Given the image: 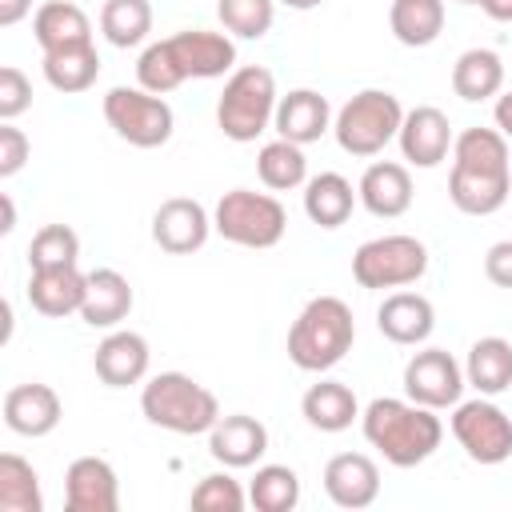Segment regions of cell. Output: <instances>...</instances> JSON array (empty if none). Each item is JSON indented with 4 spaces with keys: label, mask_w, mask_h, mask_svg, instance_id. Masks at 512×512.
I'll return each mask as SVG.
<instances>
[{
    "label": "cell",
    "mask_w": 512,
    "mask_h": 512,
    "mask_svg": "<svg viewBox=\"0 0 512 512\" xmlns=\"http://www.w3.org/2000/svg\"><path fill=\"white\" fill-rule=\"evenodd\" d=\"M208 452L224 468H252L268 452V428L248 412L220 416L208 432Z\"/></svg>",
    "instance_id": "ffe728a7"
},
{
    "label": "cell",
    "mask_w": 512,
    "mask_h": 512,
    "mask_svg": "<svg viewBox=\"0 0 512 512\" xmlns=\"http://www.w3.org/2000/svg\"><path fill=\"white\" fill-rule=\"evenodd\" d=\"M356 196L372 216L396 220L412 208V172L396 160H376V164L364 168V176L356 184Z\"/></svg>",
    "instance_id": "603a6c76"
},
{
    "label": "cell",
    "mask_w": 512,
    "mask_h": 512,
    "mask_svg": "<svg viewBox=\"0 0 512 512\" xmlns=\"http://www.w3.org/2000/svg\"><path fill=\"white\" fill-rule=\"evenodd\" d=\"M300 416L316 432H344L360 420V400L344 380H320L300 396Z\"/></svg>",
    "instance_id": "484cf974"
},
{
    "label": "cell",
    "mask_w": 512,
    "mask_h": 512,
    "mask_svg": "<svg viewBox=\"0 0 512 512\" xmlns=\"http://www.w3.org/2000/svg\"><path fill=\"white\" fill-rule=\"evenodd\" d=\"M84 288H88V272H80L76 264L64 268H36L28 276V304L48 316V320H64L72 312H80L84 304Z\"/></svg>",
    "instance_id": "cb8c5ba5"
},
{
    "label": "cell",
    "mask_w": 512,
    "mask_h": 512,
    "mask_svg": "<svg viewBox=\"0 0 512 512\" xmlns=\"http://www.w3.org/2000/svg\"><path fill=\"white\" fill-rule=\"evenodd\" d=\"M28 152H32L28 136H24L12 120H4V124H0V176H4V180L16 176V172L28 164Z\"/></svg>",
    "instance_id": "ab89813d"
},
{
    "label": "cell",
    "mask_w": 512,
    "mask_h": 512,
    "mask_svg": "<svg viewBox=\"0 0 512 512\" xmlns=\"http://www.w3.org/2000/svg\"><path fill=\"white\" fill-rule=\"evenodd\" d=\"M352 340V308L340 296H312L288 328V360L300 372H328L352 352Z\"/></svg>",
    "instance_id": "277c9868"
},
{
    "label": "cell",
    "mask_w": 512,
    "mask_h": 512,
    "mask_svg": "<svg viewBox=\"0 0 512 512\" xmlns=\"http://www.w3.org/2000/svg\"><path fill=\"white\" fill-rule=\"evenodd\" d=\"M480 8H484L492 20H500V24H512V0H480Z\"/></svg>",
    "instance_id": "ee69618b"
},
{
    "label": "cell",
    "mask_w": 512,
    "mask_h": 512,
    "mask_svg": "<svg viewBox=\"0 0 512 512\" xmlns=\"http://www.w3.org/2000/svg\"><path fill=\"white\" fill-rule=\"evenodd\" d=\"M212 228L240 248H276L288 232V212L272 192L232 188L212 208Z\"/></svg>",
    "instance_id": "ba28073f"
},
{
    "label": "cell",
    "mask_w": 512,
    "mask_h": 512,
    "mask_svg": "<svg viewBox=\"0 0 512 512\" xmlns=\"http://www.w3.org/2000/svg\"><path fill=\"white\" fill-rule=\"evenodd\" d=\"M28 12H32V0H0V28L20 24Z\"/></svg>",
    "instance_id": "b9f144b4"
},
{
    "label": "cell",
    "mask_w": 512,
    "mask_h": 512,
    "mask_svg": "<svg viewBox=\"0 0 512 512\" xmlns=\"http://www.w3.org/2000/svg\"><path fill=\"white\" fill-rule=\"evenodd\" d=\"M388 28L404 48H428L444 32V0H392Z\"/></svg>",
    "instance_id": "f546056e"
},
{
    "label": "cell",
    "mask_w": 512,
    "mask_h": 512,
    "mask_svg": "<svg viewBox=\"0 0 512 512\" xmlns=\"http://www.w3.org/2000/svg\"><path fill=\"white\" fill-rule=\"evenodd\" d=\"M276 76L264 64H240L216 100V124L232 144H252L276 120Z\"/></svg>",
    "instance_id": "8992f818"
},
{
    "label": "cell",
    "mask_w": 512,
    "mask_h": 512,
    "mask_svg": "<svg viewBox=\"0 0 512 512\" xmlns=\"http://www.w3.org/2000/svg\"><path fill=\"white\" fill-rule=\"evenodd\" d=\"M504 88V60L492 48H468L452 64V92L468 104H480Z\"/></svg>",
    "instance_id": "f1b7e54d"
},
{
    "label": "cell",
    "mask_w": 512,
    "mask_h": 512,
    "mask_svg": "<svg viewBox=\"0 0 512 512\" xmlns=\"http://www.w3.org/2000/svg\"><path fill=\"white\" fill-rule=\"evenodd\" d=\"M236 72V44L228 32L184 28L164 40H152L136 60V84L168 96L184 80H216Z\"/></svg>",
    "instance_id": "6da1fadb"
},
{
    "label": "cell",
    "mask_w": 512,
    "mask_h": 512,
    "mask_svg": "<svg viewBox=\"0 0 512 512\" xmlns=\"http://www.w3.org/2000/svg\"><path fill=\"white\" fill-rule=\"evenodd\" d=\"M148 364H152V352H148V340L132 328H112L96 352H92V368L96 376L108 384V388H132L148 376Z\"/></svg>",
    "instance_id": "2e32d148"
},
{
    "label": "cell",
    "mask_w": 512,
    "mask_h": 512,
    "mask_svg": "<svg viewBox=\"0 0 512 512\" xmlns=\"http://www.w3.org/2000/svg\"><path fill=\"white\" fill-rule=\"evenodd\" d=\"M484 276L496 288H512V240H496L484 252Z\"/></svg>",
    "instance_id": "60d3db41"
},
{
    "label": "cell",
    "mask_w": 512,
    "mask_h": 512,
    "mask_svg": "<svg viewBox=\"0 0 512 512\" xmlns=\"http://www.w3.org/2000/svg\"><path fill=\"white\" fill-rule=\"evenodd\" d=\"M140 412L148 424L176 436H208L220 420V400L188 372H156L140 388Z\"/></svg>",
    "instance_id": "5b68a950"
},
{
    "label": "cell",
    "mask_w": 512,
    "mask_h": 512,
    "mask_svg": "<svg viewBox=\"0 0 512 512\" xmlns=\"http://www.w3.org/2000/svg\"><path fill=\"white\" fill-rule=\"evenodd\" d=\"M276 4H284V8H296V12H308V8H320L324 0H276Z\"/></svg>",
    "instance_id": "bcb514c9"
},
{
    "label": "cell",
    "mask_w": 512,
    "mask_h": 512,
    "mask_svg": "<svg viewBox=\"0 0 512 512\" xmlns=\"http://www.w3.org/2000/svg\"><path fill=\"white\" fill-rule=\"evenodd\" d=\"M256 176H260V184L272 188V192H292V188L308 184V156H304L300 144L276 136V140H268V144L256 152Z\"/></svg>",
    "instance_id": "1f68e13d"
},
{
    "label": "cell",
    "mask_w": 512,
    "mask_h": 512,
    "mask_svg": "<svg viewBox=\"0 0 512 512\" xmlns=\"http://www.w3.org/2000/svg\"><path fill=\"white\" fill-rule=\"evenodd\" d=\"M136 296H132V284L124 272L116 268H92L88 272V288H84V304H80V320L88 328H120L132 312Z\"/></svg>",
    "instance_id": "7402d4cb"
},
{
    "label": "cell",
    "mask_w": 512,
    "mask_h": 512,
    "mask_svg": "<svg viewBox=\"0 0 512 512\" xmlns=\"http://www.w3.org/2000/svg\"><path fill=\"white\" fill-rule=\"evenodd\" d=\"M448 424H452V436L468 460L492 468V464H504L512 456V420L500 404H492V396L460 400L452 408Z\"/></svg>",
    "instance_id": "8fae6325"
},
{
    "label": "cell",
    "mask_w": 512,
    "mask_h": 512,
    "mask_svg": "<svg viewBox=\"0 0 512 512\" xmlns=\"http://www.w3.org/2000/svg\"><path fill=\"white\" fill-rule=\"evenodd\" d=\"M404 124V108L388 88H364L356 96H348V104L336 112L332 120V136L348 156H380Z\"/></svg>",
    "instance_id": "52a82bcc"
},
{
    "label": "cell",
    "mask_w": 512,
    "mask_h": 512,
    "mask_svg": "<svg viewBox=\"0 0 512 512\" xmlns=\"http://www.w3.org/2000/svg\"><path fill=\"white\" fill-rule=\"evenodd\" d=\"M60 416H64V404L52 384L32 380V384H16L4 392V424L16 436H32V440L48 436V432H56Z\"/></svg>",
    "instance_id": "d6986e66"
},
{
    "label": "cell",
    "mask_w": 512,
    "mask_h": 512,
    "mask_svg": "<svg viewBox=\"0 0 512 512\" xmlns=\"http://www.w3.org/2000/svg\"><path fill=\"white\" fill-rule=\"evenodd\" d=\"M100 76V56H96V44H76V48H60V52H44V80L64 92V96H76V92H88Z\"/></svg>",
    "instance_id": "4dcf8cb0"
},
{
    "label": "cell",
    "mask_w": 512,
    "mask_h": 512,
    "mask_svg": "<svg viewBox=\"0 0 512 512\" xmlns=\"http://www.w3.org/2000/svg\"><path fill=\"white\" fill-rule=\"evenodd\" d=\"M28 104H32V80L16 64H4L0 68V120H16L20 112H28Z\"/></svg>",
    "instance_id": "f35d334b"
},
{
    "label": "cell",
    "mask_w": 512,
    "mask_h": 512,
    "mask_svg": "<svg viewBox=\"0 0 512 512\" xmlns=\"http://www.w3.org/2000/svg\"><path fill=\"white\" fill-rule=\"evenodd\" d=\"M324 492L336 508H368L380 496V468L368 452H336L324 464Z\"/></svg>",
    "instance_id": "e0dca14e"
},
{
    "label": "cell",
    "mask_w": 512,
    "mask_h": 512,
    "mask_svg": "<svg viewBox=\"0 0 512 512\" xmlns=\"http://www.w3.org/2000/svg\"><path fill=\"white\" fill-rule=\"evenodd\" d=\"M32 36H36L40 52H60V48L92 44V20L72 0H48L32 16Z\"/></svg>",
    "instance_id": "d4e9b609"
},
{
    "label": "cell",
    "mask_w": 512,
    "mask_h": 512,
    "mask_svg": "<svg viewBox=\"0 0 512 512\" xmlns=\"http://www.w3.org/2000/svg\"><path fill=\"white\" fill-rule=\"evenodd\" d=\"M400 152L408 164L416 168H436L448 160L452 152V124L448 116L436 108V104H416L412 112H404V124H400Z\"/></svg>",
    "instance_id": "9a60e30c"
},
{
    "label": "cell",
    "mask_w": 512,
    "mask_h": 512,
    "mask_svg": "<svg viewBox=\"0 0 512 512\" xmlns=\"http://www.w3.org/2000/svg\"><path fill=\"white\" fill-rule=\"evenodd\" d=\"M104 120L132 148H160V144L172 140V128H176L172 104L164 96L140 88V84L136 88H128V84L108 88V96H104Z\"/></svg>",
    "instance_id": "9c48e42d"
},
{
    "label": "cell",
    "mask_w": 512,
    "mask_h": 512,
    "mask_svg": "<svg viewBox=\"0 0 512 512\" xmlns=\"http://www.w3.org/2000/svg\"><path fill=\"white\" fill-rule=\"evenodd\" d=\"M0 208H4V224H0V232H12V228H16V208H12V196H0Z\"/></svg>",
    "instance_id": "f6af8a7d"
},
{
    "label": "cell",
    "mask_w": 512,
    "mask_h": 512,
    "mask_svg": "<svg viewBox=\"0 0 512 512\" xmlns=\"http://www.w3.org/2000/svg\"><path fill=\"white\" fill-rule=\"evenodd\" d=\"M508 188H512L508 136H500L496 128H464L452 140L448 200L464 216H492L504 208Z\"/></svg>",
    "instance_id": "7a4b0ae2"
},
{
    "label": "cell",
    "mask_w": 512,
    "mask_h": 512,
    "mask_svg": "<svg viewBox=\"0 0 512 512\" xmlns=\"http://www.w3.org/2000/svg\"><path fill=\"white\" fill-rule=\"evenodd\" d=\"M464 364L444 348H420L404 364V396L424 408H456L464 396Z\"/></svg>",
    "instance_id": "7c38bea8"
},
{
    "label": "cell",
    "mask_w": 512,
    "mask_h": 512,
    "mask_svg": "<svg viewBox=\"0 0 512 512\" xmlns=\"http://www.w3.org/2000/svg\"><path fill=\"white\" fill-rule=\"evenodd\" d=\"M100 32L112 48H136L152 32V4L148 0H104Z\"/></svg>",
    "instance_id": "d6a6232c"
},
{
    "label": "cell",
    "mask_w": 512,
    "mask_h": 512,
    "mask_svg": "<svg viewBox=\"0 0 512 512\" xmlns=\"http://www.w3.org/2000/svg\"><path fill=\"white\" fill-rule=\"evenodd\" d=\"M248 504L256 512H292L300 504V476L288 464H260L248 484Z\"/></svg>",
    "instance_id": "e575fe53"
},
{
    "label": "cell",
    "mask_w": 512,
    "mask_h": 512,
    "mask_svg": "<svg viewBox=\"0 0 512 512\" xmlns=\"http://www.w3.org/2000/svg\"><path fill=\"white\" fill-rule=\"evenodd\" d=\"M216 16L228 36L260 40L276 20V0H216Z\"/></svg>",
    "instance_id": "d590c367"
},
{
    "label": "cell",
    "mask_w": 512,
    "mask_h": 512,
    "mask_svg": "<svg viewBox=\"0 0 512 512\" xmlns=\"http://www.w3.org/2000/svg\"><path fill=\"white\" fill-rule=\"evenodd\" d=\"M212 232H216L212 228V212L200 200H192V196H168L152 212V240L168 256H192V252H200Z\"/></svg>",
    "instance_id": "4fadbf2b"
},
{
    "label": "cell",
    "mask_w": 512,
    "mask_h": 512,
    "mask_svg": "<svg viewBox=\"0 0 512 512\" xmlns=\"http://www.w3.org/2000/svg\"><path fill=\"white\" fill-rule=\"evenodd\" d=\"M0 512H44L40 476L16 452L0 456Z\"/></svg>",
    "instance_id": "836d02e7"
},
{
    "label": "cell",
    "mask_w": 512,
    "mask_h": 512,
    "mask_svg": "<svg viewBox=\"0 0 512 512\" xmlns=\"http://www.w3.org/2000/svg\"><path fill=\"white\" fill-rule=\"evenodd\" d=\"M492 120H496V132L512 140V92H504V96L496 100V108H492Z\"/></svg>",
    "instance_id": "7bdbcfd3"
},
{
    "label": "cell",
    "mask_w": 512,
    "mask_h": 512,
    "mask_svg": "<svg viewBox=\"0 0 512 512\" xmlns=\"http://www.w3.org/2000/svg\"><path fill=\"white\" fill-rule=\"evenodd\" d=\"M64 504L68 512H116L120 480L104 456H76L64 472Z\"/></svg>",
    "instance_id": "5bb4252c"
},
{
    "label": "cell",
    "mask_w": 512,
    "mask_h": 512,
    "mask_svg": "<svg viewBox=\"0 0 512 512\" xmlns=\"http://www.w3.org/2000/svg\"><path fill=\"white\" fill-rule=\"evenodd\" d=\"M376 328H380L384 340H392V344H400V348H416V344H424V340L432 336V328H436V308H432L428 296L400 288V292H388V296L380 300V308H376Z\"/></svg>",
    "instance_id": "ac0fdd59"
},
{
    "label": "cell",
    "mask_w": 512,
    "mask_h": 512,
    "mask_svg": "<svg viewBox=\"0 0 512 512\" xmlns=\"http://www.w3.org/2000/svg\"><path fill=\"white\" fill-rule=\"evenodd\" d=\"M464 380L480 392V396H500L512 388V340L504 336H480L468 348L464 360Z\"/></svg>",
    "instance_id": "4316f807"
},
{
    "label": "cell",
    "mask_w": 512,
    "mask_h": 512,
    "mask_svg": "<svg viewBox=\"0 0 512 512\" xmlns=\"http://www.w3.org/2000/svg\"><path fill=\"white\" fill-rule=\"evenodd\" d=\"M80 256V236L68 228V224H44L32 244H28V268H64V264H76Z\"/></svg>",
    "instance_id": "8d00e7d4"
},
{
    "label": "cell",
    "mask_w": 512,
    "mask_h": 512,
    "mask_svg": "<svg viewBox=\"0 0 512 512\" xmlns=\"http://www.w3.org/2000/svg\"><path fill=\"white\" fill-rule=\"evenodd\" d=\"M428 272V248L416 236L392 232L364 240L352 256V276L360 288L384 292V288H408Z\"/></svg>",
    "instance_id": "30bf717a"
},
{
    "label": "cell",
    "mask_w": 512,
    "mask_h": 512,
    "mask_svg": "<svg viewBox=\"0 0 512 512\" xmlns=\"http://www.w3.org/2000/svg\"><path fill=\"white\" fill-rule=\"evenodd\" d=\"M360 428H364V440L392 468L424 464L444 440V424H440L436 408H424V404H416L408 396L404 400L400 396H376L360 412Z\"/></svg>",
    "instance_id": "3957f363"
},
{
    "label": "cell",
    "mask_w": 512,
    "mask_h": 512,
    "mask_svg": "<svg viewBox=\"0 0 512 512\" xmlns=\"http://www.w3.org/2000/svg\"><path fill=\"white\" fill-rule=\"evenodd\" d=\"M332 120L336 116H332L328 96H320L316 88H292L288 96H280L272 128H276V136L304 148V144H316L324 132H332Z\"/></svg>",
    "instance_id": "44dd1931"
},
{
    "label": "cell",
    "mask_w": 512,
    "mask_h": 512,
    "mask_svg": "<svg viewBox=\"0 0 512 512\" xmlns=\"http://www.w3.org/2000/svg\"><path fill=\"white\" fill-rule=\"evenodd\" d=\"M356 192H352V180L340 176V172H320L304 184V216L320 228H340L348 224L352 208H356Z\"/></svg>",
    "instance_id": "83f0119b"
},
{
    "label": "cell",
    "mask_w": 512,
    "mask_h": 512,
    "mask_svg": "<svg viewBox=\"0 0 512 512\" xmlns=\"http://www.w3.org/2000/svg\"><path fill=\"white\" fill-rule=\"evenodd\" d=\"M460 4H480V0H460Z\"/></svg>",
    "instance_id": "7dc6e473"
},
{
    "label": "cell",
    "mask_w": 512,
    "mask_h": 512,
    "mask_svg": "<svg viewBox=\"0 0 512 512\" xmlns=\"http://www.w3.org/2000/svg\"><path fill=\"white\" fill-rule=\"evenodd\" d=\"M188 504H192L196 512H244L248 492H244L240 480H232L228 472H208V476H200V484L192 488Z\"/></svg>",
    "instance_id": "74e56055"
}]
</instances>
